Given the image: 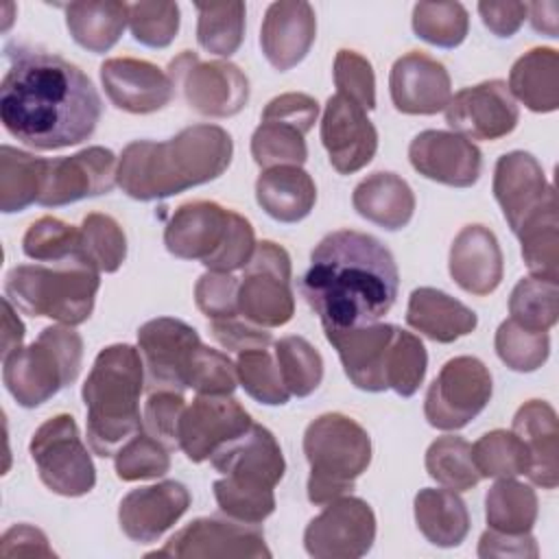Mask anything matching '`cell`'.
I'll return each instance as SVG.
<instances>
[{
  "label": "cell",
  "mask_w": 559,
  "mask_h": 559,
  "mask_svg": "<svg viewBox=\"0 0 559 559\" xmlns=\"http://www.w3.org/2000/svg\"><path fill=\"white\" fill-rule=\"evenodd\" d=\"M472 461L480 478H515L528 472L531 456L513 430H491L472 445Z\"/></svg>",
  "instance_id": "42"
},
{
  "label": "cell",
  "mask_w": 559,
  "mask_h": 559,
  "mask_svg": "<svg viewBox=\"0 0 559 559\" xmlns=\"http://www.w3.org/2000/svg\"><path fill=\"white\" fill-rule=\"evenodd\" d=\"M236 384V362L227 354L201 343L188 367V389H194L197 395H231Z\"/></svg>",
  "instance_id": "53"
},
{
  "label": "cell",
  "mask_w": 559,
  "mask_h": 559,
  "mask_svg": "<svg viewBox=\"0 0 559 559\" xmlns=\"http://www.w3.org/2000/svg\"><path fill=\"white\" fill-rule=\"evenodd\" d=\"M24 325L15 314V306L4 297L2 299V358L22 347Z\"/></svg>",
  "instance_id": "63"
},
{
  "label": "cell",
  "mask_w": 559,
  "mask_h": 559,
  "mask_svg": "<svg viewBox=\"0 0 559 559\" xmlns=\"http://www.w3.org/2000/svg\"><path fill=\"white\" fill-rule=\"evenodd\" d=\"M231 135L218 124H192L164 142L135 140L118 159V186L135 201H155L221 177L231 164Z\"/></svg>",
  "instance_id": "3"
},
{
  "label": "cell",
  "mask_w": 559,
  "mask_h": 559,
  "mask_svg": "<svg viewBox=\"0 0 559 559\" xmlns=\"http://www.w3.org/2000/svg\"><path fill=\"white\" fill-rule=\"evenodd\" d=\"M190 507V491L179 480H162L157 485L131 489L118 507L122 533L138 542H157Z\"/></svg>",
  "instance_id": "22"
},
{
  "label": "cell",
  "mask_w": 559,
  "mask_h": 559,
  "mask_svg": "<svg viewBox=\"0 0 559 559\" xmlns=\"http://www.w3.org/2000/svg\"><path fill=\"white\" fill-rule=\"evenodd\" d=\"M168 76L201 116L229 118L249 100V79L229 61H201L197 52L183 50L168 63Z\"/></svg>",
  "instance_id": "12"
},
{
  "label": "cell",
  "mask_w": 559,
  "mask_h": 559,
  "mask_svg": "<svg viewBox=\"0 0 559 559\" xmlns=\"http://www.w3.org/2000/svg\"><path fill=\"white\" fill-rule=\"evenodd\" d=\"M522 245V258L533 277L559 280V214L557 194L533 212L515 231Z\"/></svg>",
  "instance_id": "36"
},
{
  "label": "cell",
  "mask_w": 559,
  "mask_h": 559,
  "mask_svg": "<svg viewBox=\"0 0 559 559\" xmlns=\"http://www.w3.org/2000/svg\"><path fill=\"white\" fill-rule=\"evenodd\" d=\"M168 452L170 450L164 443L142 428L114 454L116 476L127 483L159 478L170 469Z\"/></svg>",
  "instance_id": "51"
},
{
  "label": "cell",
  "mask_w": 559,
  "mask_h": 559,
  "mask_svg": "<svg viewBox=\"0 0 559 559\" xmlns=\"http://www.w3.org/2000/svg\"><path fill=\"white\" fill-rule=\"evenodd\" d=\"M537 544L531 533L509 535L487 528L478 542V557H537Z\"/></svg>",
  "instance_id": "61"
},
{
  "label": "cell",
  "mask_w": 559,
  "mask_h": 559,
  "mask_svg": "<svg viewBox=\"0 0 559 559\" xmlns=\"http://www.w3.org/2000/svg\"><path fill=\"white\" fill-rule=\"evenodd\" d=\"M485 520L498 533H531L537 520L535 489L515 478H498L485 496Z\"/></svg>",
  "instance_id": "38"
},
{
  "label": "cell",
  "mask_w": 559,
  "mask_h": 559,
  "mask_svg": "<svg viewBox=\"0 0 559 559\" xmlns=\"http://www.w3.org/2000/svg\"><path fill=\"white\" fill-rule=\"evenodd\" d=\"M526 445L531 467L526 476L542 489L559 483V421L555 408L544 400L524 402L513 415L511 428Z\"/></svg>",
  "instance_id": "29"
},
{
  "label": "cell",
  "mask_w": 559,
  "mask_h": 559,
  "mask_svg": "<svg viewBox=\"0 0 559 559\" xmlns=\"http://www.w3.org/2000/svg\"><path fill=\"white\" fill-rule=\"evenodd\" d=\"M249 413L229 395H197L179 419V450L203 463L251 428Z\"/></svg>",
  "instance_id": "16"
},
{
  "label": "cell",
  "mask_w": 559,
  "mask_h": 559,
  "mask_svg": "<svg viewBox=\"0 0 559 559\" xmlns=\"http://www.w3.org/2000/svg\"><path fill=\"white\" fill-rule=\"evenodd\" d=\"M284 386L290 395L306 397L323 380V358L304 336H284L273 347Z\"/></svg>",
  "instance_id": "44"
},
{
  "label": "cell",
  "mask_w": 559,
  "mask_h": 559,
  "mask_svg": "<svg viewBox=\"0 0 559 559\" xmlns=\"http://www.w3.org/2000/svg\"><path fill=\"white\" fill-rule=\"evenodd\" d=\"M389 92L397 111L408 116H432L448 107L452 83L441 61L413 50L393 63Z\"/></svg>",
  "instance_id": "23"
},
{
  "label": "cell",
  "mask_w": 559,
  "mask_h": 559,
  "mask_svg": "<svg viewBox=\"0 0 559 559\" xmlns=\"http://www.w3.org/2000/svg\"><path fill=\"white\" fill-rule=\"evenodd\" d=\"M491 373L474 356L450 358L428 386L424 415L439 430H459L485 411L491 400Z\"/></svg>",
  "instance_id": "11"
},
{
  "label": "cell",
  "mask_w": 559,
  "mask_h": 559,
  "mask_svg": "<svg viewBox=\"0 0 559 559\" xmlns=\"http://www.w3.org/2000/svg\"><path fill=\"white\" fill-rule=\"evenodd\" d=\"M319 116V105L312 96L299 94V92H288L280 94L273 100L266 103L262 118L266 120H282L286 124L297 127L304 135L314 127Z\"/></svg>",
  "instance_id": "58"
},
{
  "label": "cell",
  "mask_w": 559,
  "mask_h": 559,
  "mask_svg": "<svg viewBox=\"0 0 559 559\" xmlns=\"http://www.w3.org/2000/svg\"><path fill=\"white\" fill-rule=\"evenodd\" d=\"M83 338L72 325H50L39 336L2 358V380L13 400L35 408L79 378Z\"/></svg>",
  "instance_id": "8"
},
{
  "label": "cell",
  "mask_w": 559,
  "mask_h": 559,
  "mask_svg": "<svg viewBox=\"0 0 559 559\" xmlns=\"http://www.w3.org/2000/svg\"><path fill=\"white\" fill-rule=\"evenodd\" d=\"M469 28V15L461 2H417L413 7V31L419 39L456 48Z\"/></svg>",
  "instance_id": "48"
},
{
  "label": "cell",
  "mask_w": 559,
  "mask_h": 559,
  "mask_svg": "<svg viewBox=\"0 0 559 559\" xmlns=\"http://www.w3.org/2000/svg\"><path fill=\"white\" fill-rule=\"evenodd\" d=\"M325 338L336 349L341 365L354 386L380 393L386 391L384 360L395 332L391 323H369L345 330H323Z\"/></svg>",
  "instance_id": "26"
},
{
  "label": "cell",
  "mask_w": 559,
  "mask_h": 559,
  "mask_svg": "<svg viewBox=\"0 0 559 559\" xmlns=\"http://www.w3.org/2000/svg\"><path fill=\"white\" fill-rule=\"evenodd\" d=\"M9 68L0 83L2 127L35 151L85 142L103 103L90 76L63 57L22 44L4 48Z\"/></svg>",
  "instance_id": "1"
},
{
  "label": "cell",
  "mask_w": 559,
  "mask_h": 559,
  "mask_svg": "<svg viewBox=\"0 0 559 559\" xmlns=\"http://www.w3.org/2000/svg\"><path fill=\"white\" fill-rule=\"evenodd\" d=\"M408 159L426 179L452 188L474 186L483 170V153L478 146L454 131H421L408 146Z\"/></svg>",
  "instance_id": "20"
},
{
  "label": "cell",
  "mask_w": 559,
  "mask_h": 559,
  "mask_svg": "<svg viewBox=\"0 0 559 559\" xmlns=\"http://www.w3.org/2000/svg\"><path fill=\"white\" fill-rule=\"evenodd\" d=\"M236 373L240 386L255 402L269 406H282L290 393L284 386L275 354L269 347H251L236 354Z\"/></svg>",
  "instance_id": "46"
},
{
  "label": "cell",
  "mask_w": 559,
  "mask_h": 559,
  "mask_svg": "<svg viewBox=\"0 0 559 559\" xmlns=\"http://www.w3.org/2000/svg\"><path fill=\"white\" fill-rule=\"evenodd\" d=\"M406 323L437 343H454L474 332L478 317L472 308L443 290L421 286L408 297Z\"/></svg>",
  "instance_id": "30"
},
{
  "label": "cell",
  "mask_w": 559,
  "mask_h": 559,
  "mask_svg": "<svg viewBox=\"0 0 559 559\" xmlns=\"http://www.w3.org/2000/svg\"><path fill=\"white\" fill-rule=\"evenodd\" d=\"M478 13L483 17V24L496 35V37H511L520 31L524 17H526V4L524 2H478Z\"/></svg>",
  "instance_id": "62"
},
{
  "label": "cell",
  "mask_w": 559,
  "mask_h": 559,
  "mask_svg": "<svg viewBox=\"0 0 559 559\" xmlns=\"http://www.w3.org/2000/svg\"><path fill=\"white\" fill-rule=\"evenodd\" d=\"M144 380L142 354L133 345L116 343L98 352L81 389L87 408V441L94 454L114 456L142 430Z\"/></svg>",
  "instance_id": "4"
},
{
  "label": "cell",
  "mask_w": 559,
  "mask_h": 559,
  "mask_svg": "<svg viewBox=\"0 0 559 559\" xmlns=\"http://www.w3.org/2000/svg\"><path fill=\"white\" fill-rule=\"evenodd\" d=\"M22 251L37 262L61 264L76 260L79 229L55 216H41L26 229Z\"/></svg>",
  "instance_id": "50"
},
{
  "label": "cell",
  "mask_w": 559,
  "mask_h": 559,
  "mask_svg": "<svg viewBox=\"0 0 559 559\" xmlns=\"http://www.w3.org/2000/svg\"><path fill=\"white\" fill-rule=\"evenodd\" d=\"M212 336L229 352H242L251 347H269L271 345V332L264 328H258L242 317L225 319V321H210Z\"/></svg>",
  "instance_id": "59"
},
{
  "label": "cell",
  "mask_w": 559,
  "mask_h": 559,
  "mask_svg": "<svg viewBox=\"0 0 559 559\" xmlns=\"http://www.w3.org/2000/svg\"><path fill=\"white\" fill-rule=\"evenodd\" d=\"M376 539L371 507L354 496H341L310 520L304 531L306 552L314 559H358Z\"/></svg>",
  "instance_id": "13"
},
{
  "label": "cell",
  "mask_w": 559,
  "mask_h": 559,
  "mask_svg": "<svg viewBox=\"0 0 559 559\" xmlns=\"http://www.w3.org/2000/svg\"><path fill=\"white\" fill-rule=\"evenodd\" d=\"M148 557H177V559H227V557H271L258 524H245L223 518H197L177 531L164 548Z\"/></svg>",
  "instance_id": "14"
},
{
  "label": "cell",
  "mask_w": 559,
  "mask_h": 559,
  "mask_svg": "<svg viewBox=\"0 0 559 559\" xmlns=\"http://www.w3.org/2000/svg\"><path fill=\"white\" fill-rule=\"evenodd\" d=\"M448 269L452 280L472 295L485 297L502 282V251L498 238L485 225H465L450 247Z\"/></svg>",
  "instance_id": "28"
},
{
  "label": "cell",
  "mask_w": 559,
  "mask_h": 559,
  "mask_svg": "<svg viewBox=\"0 0 559 559\" xmlns=\"http://www.w3.org/2000/svg\"><path fill=\"white\" fill-rule=\"evenodd\" d=\"M238 284L231 273L207 271L194 284V301L197 308L210 321H225L240 317L238 314Z\"/></svg>",
  "instance_id": "56"
},
{
  "label": "cell",
  "mask_w": 559,
  "mask_h": 559,
  "mask_svg": "<svg viewBox=\"0 0 559 559\" xmlns=\"http://www.w3.org/2000/svg\"><path fill=\"white\" fill-rule=\"evenodd\" d=\"M555 194V186L546 181L542 164L531 153L511 151L496 162L493 197L513 234Z\"/></svg>",
  "instance_id": "25"
},
{
  "label": "cell",
  "mask_w": 559,
  "mask_h": 559,
  "mask_svg": "<svg viewBox=\"0 0 559 559\" xmlns=\"http://www.w3.org/2000/svg\"><path fill=\"white\" fill-rule=\"evenodd\" d=\"M520 120L515 98L504 81H485L456 92L445 107V122L467 140H500Z\"/></svg>",
  "instance_id": "18"
},
{
  "label": "cell",
  "mask_w": 559,
  "mask_h": 559,
  "mask_svg": "<svg viewBox=\"0 0 559 559\" xmlns=\"http://www.w3.org/2000/svg\"><path fill=\"white\" fill-rule=\"evenodd\" d=\"M428 367V354L424 343L413 334L395 325L386 360L384 380L386 389H393L402 397H411L424 382Z\"/></svg>",
  "instance_id": "45"
},
{
  "label": "cell",
  "mask_w": 559,
  "mask_h": 559,
  "mask_svg": "<svg viewBox=\"0 0 559 559\" xmlns=\"http://www.w3.org/2000/svg\"><path fill=\"white\" fill-rule=\"evenodd\" d=\"M100 83L114 107L129 114H153L175 96V83L151 61L114 57L100 66Z\"/></svg>",
  "instance_id": "21"
},
{
  "label": "cell",
  "mask_w": 559,
  "mask_h": 559,
  "mask_svg": "<svg viewBox=\"0 0 559 559\" xmlns=\"http://www.w3.org/2000/svg\"><path fill=\"white\" fill-rule=\"evenodd\" d=\"M304 454L310 465L308 500L323 507L352 491L356 478L367 472L371 439L352 417L325 413L308 424Z\"/></svg>",
  "instance_id": "7"
},
{
  "label": "cell",
  "mask_w": 559,
  "mask_h": 559,
  "mask_svg": "<svg viewBox=\"0 0 559 559\" xmlns=\"http://www.w3.org/2000/svg\"><path fill=\"white\" fill-rule=\"evenodd\" d=\"M317 37L314 9L304 2H273L262 20L260 46L266 61L286 72L295 68L310 50Z\"/></svg>",
  "instance_id": "27"
},
{
  "label": "cell",
  "mask_w": 559,
  "mask_h": 559,
  "mask_svg": "<svg viewBox=\"0 0 559 559\" xmlns=\"http://www.w3.org/2000/svg\"><path fill=\"white\" fill-rule=\"evenodd\" d=\"M223 474L214 483V498L231 520L262 524L275 511L273 487L284 478L286 463L273 432L260 424L221 448L212 459Z\"/></svg>",
  "instance_id": "5"
},
{
  "label": "cell",
  "mask_w": 559,
  "mask_h": 559,
  "mask_svg": "<svg viewBox=\"0 0 559 559\" xmlns=\"http://www.w3.org/2000/svg\"><path fill=\"white\" fill-rule=\"evenodd\" d=\"M415 522L419 533L435 546L454 548L469 533L465 502L452 489H419L415 496Z\"/></svg>",
  "instance_id": "35"
},
{
  "label": "cell",
  "mask_w": 559,
  "mask_h": 559,
  "mask_svg": "<svg viewBox=\"0 0 559 559\" xmlns=\"http://www.w3.org/2000/svg\"><path fill=\"white\" fill-rule=\"evenodd\" d=\"M0 557H55V550L50 548L44 531L31 524H15L0 539Z\"/></svg>",
  "instance_id": "60"
},
{
  "label": "cell",
  "mask_w": 559,
  "mask_h": 559,
  "mask_svg": "<svg viewBox=\"0 0 559 559\" xmlns=\"http://www.w3.org/2000/svg\"><path fill=\"white\" fill-rule=\"evenodd\" d=\"M336 94L356 103L365 111L376 107V76L371 63L356 50H338L334 57Z\"/></svg>",
  "instance_id": "54"
},
{
  "label": "cell",
  "mask_w": 559,
  "mask_h": 559,
  "mask_svg": "<svg viewBox=\"0 0 559 559\" xmlns=\"http://www.w3.org/2000/svg\"><path fill=\"white\" fill-rule=\"evenodd\" d=\"M352 203L362 218L389 231L406 227L415 214V194L395 173H373L362 179L354 188Z\"/></svg>",
  "instance_id": "32"
},
{
  "label": "cell",
  "mask_w": 559,
  "mask_h": 559,
  "mask_svg": "<svg viewBox=\"0 0 559 559\" xmlns=\"http://www.w3.org/2000/svg\"><path fill=\"white\" fill-rule=\"evenodd\" d=\"M231 210L214 201H190L175 210L164 229L166 249L181 260H199L203 266L227 240Z\"/></svg>",
  "instance_id": "24"
},
{
  "label": "cell",
  "mask_w": 559,
  "mask_h": 559,
  "mask_svg": "<svg viewBox=\"0 0 559 559\" xmlns=\"http://www.w3.org/2000/svg\"><path fill=\"white\" fill-rule=\"evenodd\" d=\"M255 201L277 223H299L317 203V186L301 166H275L258 177Z\"/></svg>",
  "instance_id": "31"
},
{
  "label": "cell",
  "mask_w": 559,
  "mask_h": 559,
  "mask_svg": "<svg viewBox=\"0 0 559 559\" xmlns=\"http://www.w3.org/2000/svg\"><path fill=\"white\" fill-rule=\"evenodd\" d=\"M129 28L135 41L166 48L179 31V7L177 2H133L129 4Z\"/></svg>",
  "instance_id": "52"
},
{
  "label": "cell",
  "mask_w": 559,
  "mask_h": 559,
  "mask_svg": "<svg viewBox=\"0 0 559 559\" xmlns=\"http://www.w3.org/2000/svg\"><path fill=\"white\" fill-rule=\"evenodd\" d=\"M201 345L194 328L173 317H157L138 330V347L144 362L148 391L188 389V367Z\"/></svg>",
  "instance_id": "15"
},
{
  "label": "cell",
  "mask_w": 559,
  "mask_h": 559,
  "mask_svg": "<svg viewBox=\"0 0 559 559\" xmlns=\"http://www.w3.org/2000/svg\"><path fill=\"white\" fill-rule=\"evenodd\" d=\"M76 258L98 273H116L127 258V236L116 218L87 214L79 227Z\"/></svg>",
  "instance_id": "39"
},
{
  "label": "cell",
  "mask_w": 559,
  "mask_h": 559,
  "mask_svg": "<svg viewBox=\"0 0 559 559\" xmlns=\"http://www.w3.org/2000/svg\"><path fill=\"white\" fill-rule=\"evenodd\" d=\"M251 155L264 170L275 166H301L308 159V146L297 127L262 118L251 135Z\"/></svg>",
  "instance_id": "47"
},
{
  "label": "cell",
  "mask_w": 559,
  "mask_h": 559,
  "mask_svg": "<svg viewBox=\"0 0 559 559\" xmlns=\"http://www.w3.org/2000/svg\"><path fill=\"white\" fill-rule=\"evenodd\" d=\"M321 142L332 168L341 175H352L373 159L378 131L362 107L334 94L328 98L321 118Z\"/></svg>",
  "instance_id": "19"
},
{
  "label": "cell",
  "mask_w": 559,
  "mask_h": 559,
  "mask_svg": "<svg viewBox=\"0 0 559 559\" xmlns=\"http://www.w3.org/2000/svg\"><path fill=\"white\" fill-rule=\"evenodd\" d=\"M186 408L183 393L177 391H148L142 411V428L164 443L168 450L179 448V419Z\"/></svg>",
  "instance_id": "55"
},
{
  "label": "cell",
  "mask_w": 559,
  "mask_h": 559,
  "mask_svg": "<svg viewBox=\"0 0 559 559\" xmlns=\"http://www.w3.org/2000/svg\"><path fill=\"white\" fill-rule=\"evenodd\" d=\"M255 234L251 223L240 216L238 212L231 210V223H229V234L221 251L205 264L207 271H218V273H234L238 269H245L249 260L253 258L255 251Z\"/></svg>",
  "instance_id": "57"
},
{
  "label": "cell",
  "mask_w": 559,
  "mask_h": 559,
  "mask_svg": "<svg viewBox=\"0 0 559 559\" xmlns=\"http://www.w3.org/2000/svg\"><path fill=\"white\" fill-rule=\"evenodd\" d=\"M496 354L498 358L513 371L528 373L539 369L550 352V338L548 332H537L522 328L513 319H507L500 323L496 338Z\"/></svg>",
  "instance_id": "49"
},
{
  "label": "cell",
  "mask_w": 559,
  "mask_h": 559,
  "mask_svg": "<svg viewBox=\"0 0 559 559\" xmlns=\"http://www.w3.org/2000/svg\"><path fill=\"white\" fill-rule=\"evenodd\" d=\"M46 162L9 144L0 148V210L4 214L39 203Z\"/></svg>",
  "instance_id": "37"
},
{
  "label": "cell",
  "mask_w": 559,
  "mask_h": 559,
  "mask_svg": "<svg viewBox=\"0 0 559 559\" xmlns=\"http://www.w3.org/2000/svg\"><path fill=\"white\" fill-rule=\"evenodd\" d=\"M426 472L441 487L456 493L476 487L480 480V474L472 461V445L456 435H443L428 445Z\"/></svg>",
  "instance_id": "41"
},
{
  "label": "cell",
  "mask_w": 559,
  "mask_h": 559,
  "mask_svg": "<svg viewBox=\"0 0 559 559\" xmlns=\"http://www.w3.org/2000/svg\"><path fill=\"white\" fill-rule=\"evenodd\" d=\"M100 273L76 260L44 266L20 264L4 277V297L31 317H48L63 325L85 323L94 310Z\"/></svg>",
  "instance_id": "6"
},
{
  "label": "cell",
  "mask_w": 559,
  "mask_h": 559,
  "mask_svg": "<svg viewBox=\"0 0 559 559\" xmlns=\"http://www.w3.org/2000/svg\"><path fill=\"white\" fill-rule=\"evenodd\" d=\"M400 273L393 253L373 236L338 229L310 253L297 288L319 314L323 330L380 321L395 304Z\"/></svg>",
  "instance_id": "2"
},
{
  "label": "cell",
  "mask_w": 559,
  "mask_h": 559,
  "mask_svg": "<svg viewBox=\"0 0 559 559\" xmlns=\"http://www.w3.org/2000/svg\"><path fill=\"white\" fill-rule=\"evenodd\" d=\"M197 41L203 50L231 57L245 39V2H210L197 4Z\"/></svg>",
  "instance_id": "40"
},
{
  "label": "cell",
  "mask_w": 559,
  "mask_h": 559,
  "mask_svg": "<svg viewBox=\"0 0 559 559\" xmlns=\"http://www.w3.org/2000/svg\"><path fill=\"white\" fill-rule=\"evenodd\" d=\"M509 92L531 111L548 114L559 107V55L555 48H533L511 68Z\"/></svg>",
  "instance_id": "33"
},
{
  "label": "cell",
  "mask_w": 559,
  "mask_h": 559,
  "mask_svg": "<svg viewBox=\"0 0 559 559\" xmlns=\"http://www.w3.org/2000/svg\"><path fill=\"white\" fill-rule=\"evenodd\" d=\"M72 39L90 52H107L129 24V4L118 0L70 2L63 7Z\"/></svg>",
  "instance_id": "34"
},
{
  "label": "cell",
  "mask_w": 559,
  "mask_h": 559,
  "mask_svg": "<svg viewBox=\"0 0 559 559\" xmlns=\"http://www.w3.org/2000/svg\"><path fill=\"white\" fill-rule=\"evenodd\" d=\"M118 183V159L105 146H87L46 162L39 205L61 207L87 197L107 194Z\"/></svg>",
  "instance_id": "17"
},
{
  "label": "cell",
  "mask_w": 559,
  "mask_h": 559,
  "mask_svg": "<svg viewBox=\"0 0 559 559\" xmlns=\"http://www.w3.org/2000/svg\"><path fill=\"white\" fill-rule=\"evenodd\" d=\"M28 450L41 483L52 493L79 498L94 489L96 469L72 415L46 419L35 430Z\"/></svg>",
  "instance_id": "9"
},
{
  "label": "cell",
  "mask_w": 559,
  "mask_h": 559,
  "mask_svg": "<svg viewBox=\"0 0 559 559\" xmlns=\"http://www.w3.org/2000/svg\"><path fill=\"white\" fill-rule=\"evenodd\" d=\"M509 319L522 328L548 332L559 319V288L557 282L539 277H522L509 297Z\"/></svg>",
  "instance_id": "43"
},
{
  "label": "cell",
  "mask_w": 559,
  "mask_h": 559,
  "mask_svg": "<svg viewBox=\"0 0 559 559\" xmlns=\"http://www.w3.org/2000/svg\"><path fill=\"white\" fill-rule=\"evenodd\" d=\"M238 314L258 328L286 325L295 314L290 255L273 240L255 245L238 284Z\"/></svg>",
  "instance_id": "10"
},
{
  "label": "cell",
  "mask_w": 559,
  "mask_h": 559,
  "mask_svg": "<svg viewBox=\"0 0 559 559\" xmlns=\"http://www.w3.org/2000/svg\"><path fill=\"white\" fill-rule=\"evenodd\" d=\"M557 13H559V4L555 0L526 4V15H531L533 28L548 37H557Z\"/></svg>",
  "instance_id": "64"
}]
</instances>
